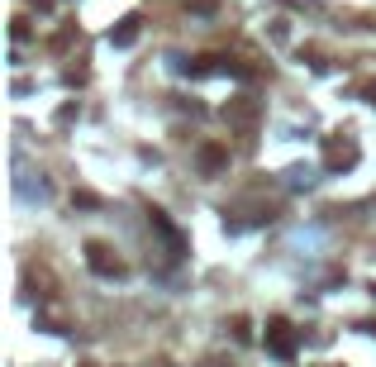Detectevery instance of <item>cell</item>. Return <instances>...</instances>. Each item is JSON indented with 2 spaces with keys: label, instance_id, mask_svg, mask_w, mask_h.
I'll return each instance as SVG.
<instances>
[{
  "label": "cell",
  "instance_id": "cell-6",
  "mask_svg": "<svg viewBox=\"0 0 376 367\" xmlns=\"http://www.w3.org/2000/svg\"><path fill=\"white\" fill-rule=\"evenodd\" d=\"M148 367H167V363H148Z\"/></svg>",
  "mask_w": 376,
  "mask_h": 367
},
{
  "label": "cell",
  "instance_id": "cell-3",
  "mask_svg": "<svg viewBox=\"0 0 376 367\" xmlns=\"http://www.w3.org/2000/svg\"><path fill=\"white\" fill-rule=\"evenodd\" d=\"M358 162V144L353 139H329V148H324V167L329 172H348Z\"/></svg>",
  "mask_w": 376,
  "mask_h": 367
},
{
  "label": "cell",
  "instance_id": "cell-1",
  "mask_svg": "<svg viewBox=\"0 0 376 367\" xmlns=\"http://www.w3.org/2000/svg\"><path fill=\"white\" fill-rule=\"evenodd\" d=\"M86 267H91L95 277H124V262H119L105 243H95V239L86 243Z\"/></svg>",
  "mask_w": 376,
  "mask_h": 367
},
{
  "label": "cell",
  "instance_id": "cell-4",
  "mask_svg": "<svg viewBox=\"0 0 376 367\" xmlns=\"http://www.w3.org/2000/svg\"><path fill=\"white\" fill-rule=\"evenodd\" d=\"M139 24H143L139 15H124V19H119V29H110V43H114V48H129V43L139 38Z\"/></svg>",
  "mask_w": 376,
  "mask_h": 367
},
{
  "label": "cell",
  "instance_id": "cell-5",
  "mask_svg": "<svg viewBox=\"0 0 376 367\" xmlns=\"http://www.w3.org/2000/svg\"><path fill=\"white\" fill-rule=\"evenodd\" d=\"M224 162H229V153H224L220 144H210V148H200V167H205V172H220Z\"/></svg>",
  "mask_w": 376,
  "mask_h": 367
},
{
  "label": "cell",
  "instance_id": "cell-2",
  "mask_svg": "<svg viewBox=\"0 0 376 367\" xmlns=\"http://www.w3.org/2000/svg\"><path fill=\"white\" fill-rule=\"evenodd\" d=\"M267 349L276 358H296V329L286 319H267Z\"/></svg>",
  "mask_w": 376,
  "mask_h": 367
},
{
  "label": "cell",
  "instance_id": "cell-7",
  "mask_svg": "<svg viewBox=\"0 0 376 367\" xmlns=\"http://www.w3.org/2000/svg\"><path fill=\"white\" fill-rule=\"evenodd\" d=\"M367 329H372V334H376V324H367Z\"/></svg>",
  "mask_w": 376,
  "mask_h": 367
}]
</instances>
